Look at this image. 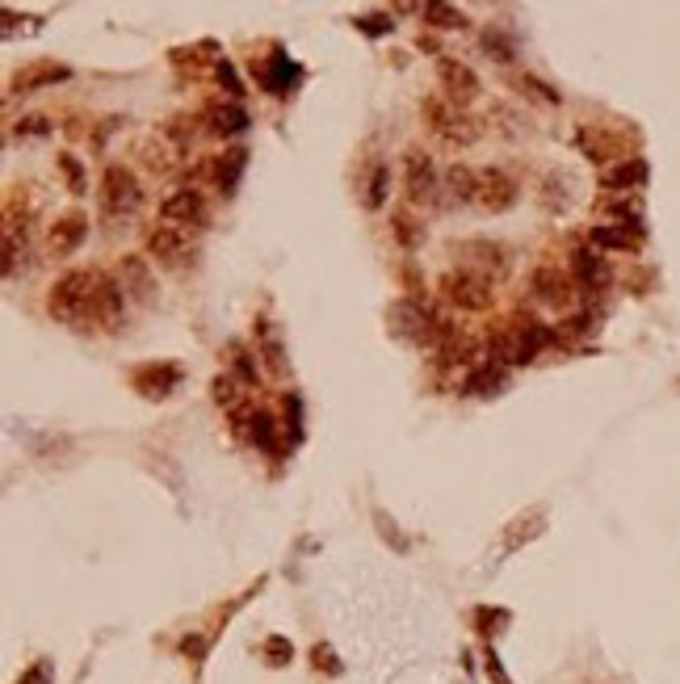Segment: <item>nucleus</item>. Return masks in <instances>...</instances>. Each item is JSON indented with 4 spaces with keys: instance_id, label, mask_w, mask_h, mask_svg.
<instances>
[{
    "instance_id": "nucleus-1",
    "label": "nucleus",
    "mask_w": 680,
    "mask_h": 684,
    "mask_svg": "<svg viewBox=\"0 0 680 684\" xmlns=\"http://www.w3.org/2000/svg\"><path fill=\"white\" fill-rule=\"evenodd\" d=\"M93 299H97L93 269H68L46 294V311L63 319V324H88L93 319Z\"/></svg>"
},
{
    "instance_id": "nucleus-2",
    "label": "nucleus",
    "mask_w": 680,
    "mask_h": 684,
    "mask_svg": "<svg viewBox=\"0 0 680 684\" xmlns=\"http://www.w3.org/2000/svg\"><path fill=\"white\" fill-rule=\"evenodd\" d=\"M420 118H424V126H429L441 143H449V148H471L474 139L483 135V126L474 122L462 106H454L445 93L424 97V101H420Z\"/></svg>"
},
{
    "instance_id": "nucleus-3",
    "label": "nucleus",
    "mask_w": 680,
    "mask_h": 684,
    "mask_svg": "<svg viewBox=\"0 0 680 684\" xmlns=\"http://www.w3.org/2000/svg\"><path fill=\"white\" fill-rule=\"evenodd\" d=\"M403 198H407V206H416V210L441 206V173H437L429 151L412 148L403 156Z\"/></svg>"
},
{
    "instance_id": "nucleus-4",
    "label": "nucleus",
    "mask_w": 680,
    "mask_h": 684,
    "mask_svg": "<svg viewBox=\"0 0 680 684\" xmlns=\"http://www.w3.org/2000/svg\"><path fill=\"white\" fill-rule=\"evenodd\" d=\"M143 206V185L126 165H105L101 173V210L110 219H130Z\"/></svg>"
},
{
    "instance_id": "nucleus-5",
    "label": "nucleus",
    "mask_w": 680,
    "mask_h": 684,
    "mask_svg": "<svg viewBox=\"0 0 680 684\" xmlns=\"http://www.w3.org/2000/svg\"><path fill=\"white\" fill-rule=\"evenodd\" d=\"M454 257H458V269L483 277V282H500L513 269L508 248L496 244V240H462V244H454Z\"/></svg>"
},
{
    "instance_id": "nucleus-6",
    "label": "nucleus",
    "mask_w": 680,
    "mask_h": 684,
    "mask_svg": "<svg viewBox=\"0 0 680 684\" xmlns=\"http://www.w3.org/2000/svg\"><path fill=\"white\" fill-rule=\"evenodd\" d=\"M437 290H441V299L449 302V307H458V311H471V315L487 311V307L496 302V290H491V282L466 274V269H449V274H441Z\"/></svg>"
},
{
    "instance_id": "nucleus-7",
    "label": "nucleus",
    "mask_w": 680,
    "mask_h": 684,
    "mask_svg": "<svg viewBox=\"0 0 680 684\" xmlns=\"http://www.w3.org/2000/svg\"><path fill=\"white\" fill-rule=\"evenodd\" d=\"M160 219L172 223V227H206L210 223V206H206V193L194 190V185H177L172 193H164L160 202Z\"/></svg>"
},
{
    "instance_id": "nucleus-8",
    "label": "nucleus",
    "mask_w": 680,
    "mask_h": 684,
    "mask_svg": "<svg viewBox=\"0 0 680 684\" xmlns=\"http://www.w3.org/2000/svg\"><path fill=\"white\" fill-rule=\"evenodd\" d=\"M529 290H533V299L541 307H555V311H567L571 302H575V277L567 269H558V265H538L533 277H529Z\"/></svg>"
},
{
    "instance_id": "nucleus-9",
    "label": "nucleus",
    "mask_w": 680,
    "mask_h": 684,
    "mask_svg": "<svg viewBox=\"0 0 680 684\" xmlns=\"http://www.w3.org/2000/svg\"><path fill=\"white\" fill-rule=\"evenodd\" d=\"M516 198H521V185H516L504 168H479V193H474V206L487 210V215H504L513 210Z\"/></svg>"
},
{
    "instance_id": "nucleus-10",
    "label": "nucleus",
    "mask_w": 680,
    "mask_h": 684,
    "mask_svg": "<svg viewBox=\"0 0 680 684\" xmlns=\"http://www.w3.org/2000/svg\"><path fill=\"white\" fill-rule=\"evenodd\" d=\"M143 248H147V260H160V265H180L189 257V232L185 227H172V223H155L143 232Z\"/></svg>"
},
{
    "instance_id": "nucleus-11",
    "label": "nucleus",
    "mask_w": 680,
    "mask_h": 684,
    "mask_svg": "<svg viewBox=\"0 0 680 684\" xmlns=\"http://www.w3.org/2000/svg\"><path fill=\"white\" fill-rule=\"evenodd\" d=\"M437 80H441V89H445V97L454 101V106H471L474 97L483 93V84H479V76H474L462 59H454V55H441L437 59Z\"/></svg>"
},
{
    "instance_id": "nucleus-12",
    "label": "nucleus",
    "mask_w": 680,
    "mask_h": 684,
    "mask_svg": "<svg viewBox=\"0 0 680 684\" xmlns=\"http://www.w3.org/2000/svg\"><path fill=\"white\" fill-rule=\"evenodd\" d=\"M93 277H97V299H93V319L97 324H105V328H118L126 315V290L122 282H118V274H105V269H93Z\"/></svg>"
},
{
    "instance_id": "nucleus-13",
    "label": "nucleus",
    "mask_w": 680,
    "mask_h": 684,
    "mask_svg": "<svg viewBox=\"0 0 680 684\" xmlns=\"http://www.w3.org/2000/svg\"><path fill=\"white\" fill-rule=\"evenodd\" d=\"M84 235H88V215L84 210H63L46 232V252L51 257H71L84 244Z\"/></svg>"
},
{
    "instance_id": "nucleus-14",
    "label": "nucleus",
    "mask_w": 680,
    "mask_h": 684,
    "mask_svg": "<svg viewBox=\"0 0 680 684\" xmlns=\"http://www.w3.org/2000/svg\"><path fill=\"white\" fill-rule=\"evenodd\" d=\"M118 282H122L126 299L135 302H155V277L147 257H122L118 260Z\"/></svg>"
},
{
    "instance_id": "nucleus-15",
    "label": "nucleus",
    "mask_w": 680,
    "mask_h": 684,
    "mask_svg": "<svg viewBox=\"0 0 680 684\" xmlns=\"http://www.w3.org/2000/svg\"><path fill=\"white\" fill-rule=\"evenodd\" d=\"M474 193H479V168L449 165L441 173V206H474Z\"/></svg>"
},
{
    "instance_id": "nucleus-16",
    "label": "nucleus",
    "mask_w": 680,
    "mask_h": 684,
    "mask_svg": "<svg viewBox=\"0 0 680 684\" xmlns=\"http://www.w3.org/2000/svg\"><path fill=\"white\" fill-rule=\"evenodd\" d=\"M130 383H135V391L139 395H147V399H168L172 391L180 386V370L177 366H139V370L130 374Z\"/></svg>"
},
{
    "instance_id": "nucleus-17",
    "label": "nucleus",
    "mask_w": 680,
    "mask_h": 684,
    "mask_svg": "<svg viewBox=\"0 0 680 684\" xmlns=\"http://www.w3.org/2000/svg\"><path fill=\"white\" fill-rule=\"evenodd\" d=\"M571 277H575V286L580 290H605L609 286V265H605V257H597L592 248H575L571 252Z\"/></svg>"
},
{
    "instance_id": "nucleus-18",
    "label": "nucleus",
    "mask_w": 680,
    "mask_h": 684,
    "mask_svg": "<svg viewBox=\"0 0 680 684\" xmlns=\"http://www.w3.org/2000/svg\"><path fill=\"white\" fill-rule=\"evenodd\" d=\"M71 72L63 68V63H55V59H38V63H29V68H21L9 80V89L13 93H34V89H51V84H59V80H68Z\"/></svg>"
},
{
    "instance_id": "nucleus-19",
    "label": "nucleus",
    "mask_w": 680,
    "mask_h": 684,
    "mask_svg": "<svg viewBox=\"0 0 680 684\" xmlns=\"http://www.w3.org/2000/svg\"><path fill=\"white\" fill-rule=\"evenodd\" d=\"M588 244L600 248V252H639L642 248V232L634 227H622V223H600L588 232Z\"/></svg>"
},
{
    "instance_id": "nucleus-20",
    "label": "nucleus",
    "mask_w": 680,
    "mask_h": 684,
    "mask_svg": "<svg viewBox=\"0 0 680 684\" xmlns=\"http://www.w3.org/2000/svg\"><path fill=\"white\" fill-rule=\"evenodd\" d=\"M202 118H206V135H219V139H231L239 131H248V114L236 101H214Z\"/></svg>"
},
{
    "instance_id": "nucleus-21",
    "label": "nucleus",
    "mask_w": 680,
    "mask_h": 684,
    "mask_svg": "<svg viewBox=\"0 0 680 684\" xmlns=\"http://www.w3.org/2000/svg\"><path fill=\"white\" fill-rule=\"evenodd\" d=\"M135 156H139V165L147 168V173H155V177H164V173L177 168V148H172L164 135L139 139V143H135Z\"/></svg>"
},
{
    "instance_id": "nucleus-22",
    "label": "nucleus",
    "mask_w": 680,
    "mask_h": 684,
    "mask_svg": "<svg viewBox=\"0 0 680 684\" xmlns=\"http://www.w3.org/2000/svg\"><path fill=\"white\" fill-rule=\"evenodd\" d=\"M647 181V165H642L639 156H630V160H622L617 168H605L600 173V190L609 193H634Z\"/></svg>"
},
{
    "instance_id": "nucleus-23",
    "label": "nucleus",
    "mask_w": 680,
    "mask_h": 684,
    "mask_svg": "<svg viewBox=\"0 0 680 684\" xmlns=\"http://www.w3.org/2000/svg\"><path fill=\"white\" fill-rule=\"evenodd\" d=\"M390 235L399 240L403 252H420L424 240H429V227H424L412 210H390Z\"/></svg>"
},
{
    "instance_id": "nucleus-24",
    "label": "nucleus",
    "mask_w": 680,
    "mask_h": 684,
    "mask_svg": "<svg viewBox=\"0 0 680 684\" xmlns=\"http://www.w3.org/2000/svg\"><path fill=\"white\" fill-rule=\"evenodd\" d=\"M580 148H583V156L588 160H597V165H605V160H613V156H622V143L613 135H605L600 126H583L580 131ZM625 160V156H622Z\"/></svg>"
},
{
    "instance_id": "nucleus-25",
    "label": "nucleus",
    "mask_w": 680,
    "mask_h": 684,
    "mask_svg": "<svg viewBox=\"0 0 680 684\" xmlns=\"http://www.w3.org/2000/svg\"><path fill=\"white\" fill-rule=\"evenodd\" d=\"M197 122H202V114H177V118H168V126L160 135H164L177 151H189V143L206 131V126H197Z\"/></svg>"
},
{
    "instance_id": "nucleus-26",
    "label": "nucleus",
    "mask_w": 680,
    "mask_h": 684,
    "mask_svg": "<svg viewBox=\"0 0 680 684\" xmlns=\"http://www.w3.org/2000/svg\"><path fill=\"white\" fill-rule=\"evenodd\" d=\"M239 378L236 374H219V378H214V383H210V395H214V403H219V408H227V411H239L244 408V391H239Z\"/></svg>"
},
{
    "instance_id": "nucleus-27",
    "label": "nucleus",
    "mask_w": 680,
    "mask_h": 684,
    "mask_svg": "<svg viewBox=\"0 0 680 684\" xmlns=\"http://www.w3.org/2000/svg\"><path fill=\"white\" fill-rule=\"evenodd\" d=\"M290 84H294L290 59H273V63H264L261 68V89L264 93H290Z\"/></svg>"
},
{
    "instance_id": "nucleus-28",
    "label": "nucleus",
    "mask_w": 680,
    "mask_h": 684,
    "mask_svg": "<svg viewBox=\"0 0 680 684\" xmlns=\"http://www.w3.org/2000/svg\"><path fill=\"white\" fill-rule=\"evenodd\" d=\"M508 80H513V89H516V93H521V97H533V101H541V106H558V101H563V97H558L555 89H550V84H541L538 76H525V72H513Z\"/></svg>"
},
{
    "instance_id": "nucleus-29",
    "label": "nucleus",
    "mask_w": 680,
    "mask_h": 684,
    "mask_svg": "<svg viewBox=\"0 0 680 684\" xmlns=\"http://www.w3.org/2000/svg\"><path fill=\"white\" fill-rule=\"evenodd\" d=\"M256 357H264V366H269V374H273V378H286V374H290V366H286V357H281V341H278V332L261 328V349H256Z\"/></svg>"
},
{
    "instance_id": "nucleus-30",
    "label": "nucleus",
    "mask_w": 680,
    "mask_h": 684,
    "mask_svg": "<svg viewBox=\"0 0 680 684\" xmlns=\"http://www.w3.org/2000/svg\"><path fill=\"white\" fill-rule=\"evenodd\" d=\"M420 17H424V21H432L437 30H466V26H471V17L462 13V9H449V4H424V9H420Z\"/></svg>"
},
{
    "instance_id": "nucleus-31",
    "label": "nucleus",
    "mask_w": 680,
    "mask_h": 684,
    "mask_svg": "<svg viewBox=\"0 0 680 684\" xmlns=\"http://www.w3.org/2000/svg\"><path fill=\"white\" fill-rule=\"evenodd\" d=\"M387 185H390V168L387 165H374V173H370V181H365V210H382V202H387Z\"/></svg>"
},
{
    "instance_id": "nucleus-32",
    "label": "nucleus",
    "mask_w": 680,
    "mask_h": 684,
    "mask_svg": "<svg viewBox=\"0 0 680 684\" xmlns=\"http://www.w3.org/2000/svg\"><path fill=\"white\" fill-rule=\"evenodd\" d=\"M500 383H504V370L487 361V366H479V370L466 378V391H474V395H491V391H496Z\"/></svg>"
},
{
    "instance_id": "nucleus-33",
    "label": "nucleus",
    "mask_w": 680,
    "mask_h": 684,
    "mask_svg": "<svg viewBox=\"0 0 680 684\" xmlns=\"http://www.w3.org/2000/svg\"><path fill=\"white\" fill-rule=\"evenodd\" d=\"M55 168L63 173V177H68V190H71V193H84V190H88V181H84V168H80V160H76L71 151H59V156H55Z\"/></svg>"
},
{
    "instance_id": "nucleus-34",
    "label": "nucleus",
    "mask_w": 680,
    "mask_h": 684,
    "mask_svg": "<svg viewBox=\"0 0 680 684\" xmlns=\"http://www.w3.org/2000/svg\"><path fill=\"white\" fill-rule=\"evenodd\" d=\"M231 366H236V378L244 386L256 383V361L248 357V349H244V344H231Z\"/></svg>"
},
{
    "instance_id": "nucleus-35",
    "label": "nucleus",
    "mask_w": 680,
    "mask_h": 684,
    "mask_svg": "<svg viewBox=\"0 0 680 684\" xmlns=\"http://www.w3.org/2000/svg\"><path fill=\"white\" fill-rule=\"evenodd\" d=\"M483 46H487V55H491V59H500V63H508V59L516 55L513 46H508V42H504L500 34H491V30H487V34H483Z\"/></svg>"
},
{
    "instance_id": "nucleus-36",
    "label": "nucleus",
    "mask_w": 680,
    "mask_h": 684,
    "mask_svg": "<svg viewBox=\"0 0 680 684\" xmlns=\"http://www.w3.org/2000/svg\"><path fill=\"white\" fill-rule=\"evenodd\" d=\"M214 72H219V80L227 84V93H244V89H239V76H236V68H231V63H227V59H219V63H214Z\"/></svg>"
},
{
    "instance_id": "nucleus-37",
    "label": "nucleus",
    "mask_w": 680,
    "mask_h": 684,
    "mask_svg": "<svg viewBox=\"0 0 680 684\" xmlns=\"http://www.w3.org/2000/svg\"><path fill=\"white\" fill-rule=\"evenodd\" d=\"M17 684H51V663H34Z\"/></svg>"
},
{
    "instance_id": "nucleus-38",
    "label": "nucleus",
    "mask_w": 680,
    "mask_h": 684,
    "mask_svg": "<svg viewBox=\"0 0 680 684\" xmlns=\"http://www.w3.org/2000/svg\"><path fill=\"white\" fill-rule=\"evenodd\" d=\"M395 21H387V17H357V30H365V34H382V30H390Z\"/></svg>"
},
{
    "instance_id": "nucleus-39",
    "label": "nucleus",
    "mask_w": 680,
    "mask_h": 684,
    "mask_svg": "<svg viewBox=\"0 0 680 684\" xmlns=\"http://www.w3.org/2000/svg\"><path fill=\"white\" fill-rule=\"evenodd\" d=\"M264 651H269V655H290V646L281 643V638H269V643H264Z\"/></svg>"
}]
</instances>
